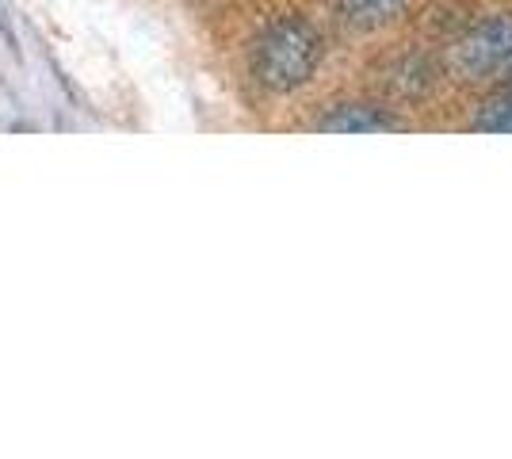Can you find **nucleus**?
<instances>
[{
    "label": "nucleus",
    "instance_id": "obj_2",
    "mask_svg": "<svg viewBox=\"0 0 512 459\" xmlns=\"http://www.w3.org/2000/svg\"><path fill=\"white\" fill-rule=\"evenodd\" d=\"M451 69L463 81L512 73V12L474 20L451 46Z\"/></svg>",
    "mask_w": 512,
    "mask_h": 459
},
{
    "label": "nucleus",
    "instance_id": "obj_6",
    "mask_svg": "<svg viewBox=\"0 0 512 459\" xmlns=\"http://www.w3.org/2000/svg\"><path fill=\"white\" fill-rule=\"evenodd\" d=\"M0 35H4V43L16 50V31H12V23L4 20V8H0Z\"/></svg>",
    "mask_w": 512,
    "mask_h": 459
},
{
    "label": "nucleus",
    "instance_id": "obj_1",
    "mask_svg": "<svg viewBox=\"0 0 512 459\" xmlns=\"http://www.w3.org/2000/svg\"><path fill=\"white\" fill-rule=\"evenodd\" d=\"M321 62H325V39L318 23L295 12L268 20L249 46V77L268 96H291L306 88L318 77Z\"/></svg>",
    "mask_w": 512,
    "mask_h": 459
},
{
    "label": "nucleus",
    "instance_id": "obj_3",
    "mask_svg": "<svg viewBox=\"0 0 512 459\" xmlns=\"http://www.w3.org/2000/svg\"><path fill=\"white\" fill-rule=\"evenodd\" d=\"M314 127L325 134H386V131H402L406 123L394 115V108L375 104V100H344L325 108L314 119Z\"/></svg>",
    "mask_w": 512,
    "mask_h": 459
},
{
    "label": "nucleus",
    "instance_id": "obj_5",
    "mask_svg": "<svg viewBox=\"0 0 512 459\" xmlns=\"http://www.w3.org/2000/svg\"><path fill=\"white\" fill-rule=\"evenodd\" d=\"M470 131L512 134V88H509V92H497V96H490L482 108L474 111V119H470Z\"/></svg>",
    "mask_w": 512,
    "mask_h": 459
},
{
    "label": "nucleus",
    "instance_id": "obj_4",
    "mask_svg": "<svg viewBox=\"0 0 512 459\" xmlns=\"http://www.w3.org/2000/svg\"><path fill=\"white\" fill-rule=\"evenodd\" d=\"M409 4L413 0H337V20L356 35H371L402 20Z\"/></svg>",
    "mask_w": 512,
    "mask_h": 459
}]
</instances>
